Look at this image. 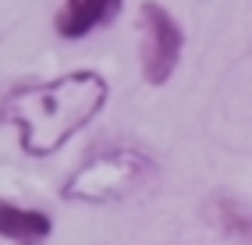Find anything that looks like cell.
<instances>
[{"mask_svg":"<svg viewBox=\"0 0 252 245\" xmlns=\"http://www.w3.org/2000/svg\"><path fill=\"white\" fill-rule=\"evenodd\" d=\"M149 178H153V160L146 153L128 150V146L99 150L68 174V182L61 185V199L82 206L121 203L131 192H139Z\"/></svg>","mask_w":252,"mask_h":245,"instance_id":"2","label":"cell"},{"mask_svg":"<svg viewBox=\"0 0 252 245\" xmlns=\"http://www.w3.org/2000/svg\"><path fill=\"white\" fill-rule=\"evenodd\" d=\"M139 29H142V46H139L142 78L149 86H167L181 64L185 32L174 14L163 4H157V0H146L139 7Z\"/></svg>","mask_w":252,"mask_h":245,"instance_id":"3","label":"cell"},{"mask_svg":"<svg viewBox=\"0 0 252 245\" xmlns=\"http://www.w3.org/2000/svg\"><path fill=\"white\" fill-rule=\"evenodd\" d=\"M110 86L99 71L75 68L46 82H25L0 100V124L14 128L25 156H54L107 107Z\"/></svg>","mask_w":252,"mask_h":245,"instance_id":"1","label":"cell"},{"mask_svg":"<svg viewBox=\"0 0 252 245\" xmlns=\"http://www.w3.org/2000/svg\"><path fill=\"white\" fill-rule=\"evenodd\" d=\"M121 7H125V0H64L54 18V29L61 39L75 43V39L93 36L96 29L110 25L121 14Z\"/></svg>","mask_w":252,"mask_h":245,"instance_id":"4","label":"cell"},{"mask_svg":"<svg viewBox=\"0 0 252 245\" xmlns=\"http://www.w3.org/2000/svg\"><path fill=\"white\" fill-rule=\"evenodd\" d=\"M50 235H54V220L43 210H25L0 199V238L14 245H43Z\"/></svg>","mask_w":252,"mask_h":245,"instance_id":"5","label":"cell"},{"mask_svg":"<svg viewBox=\"0 0 252 245\" xmlns=\"http://www.w3.org/2000/svg\"><path fill=\"white\" fill-rule=\"evenodd\" d=\"M220 227L231 231V235H238V238H252V217L242 214V210L231 206V203L220 206Z\"/></svg>","mask_w":252,"mask_h":245,"instance_id":"6","label":"cell"}]
</instances>
